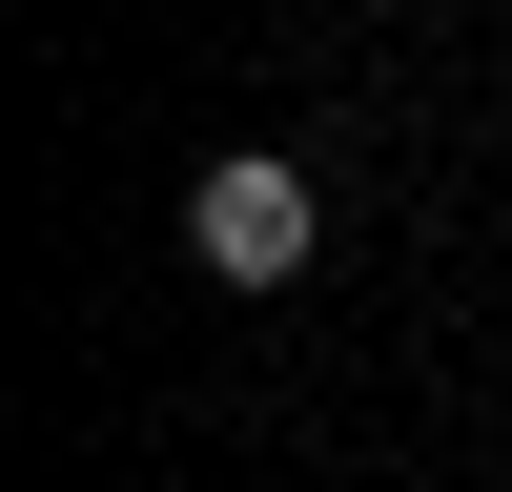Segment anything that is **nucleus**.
<instances>
[{
  "instance_id": "f257e3e1",
  "label": "nucleus",
  "mask_w": 512,
  "mask_h": 492,
  "mask_svg": "<svg viewBox=\"0 0 512 492\" xmlns=\"http://www.w3.org/2000/svg\"><path fill=\"white\" fill-rule=\"evenodd\" d=\"M308 246H328V185H308L287 144H226V164L185 185V267H205V287H308Z\"/></svg>"
}]
</instances>
